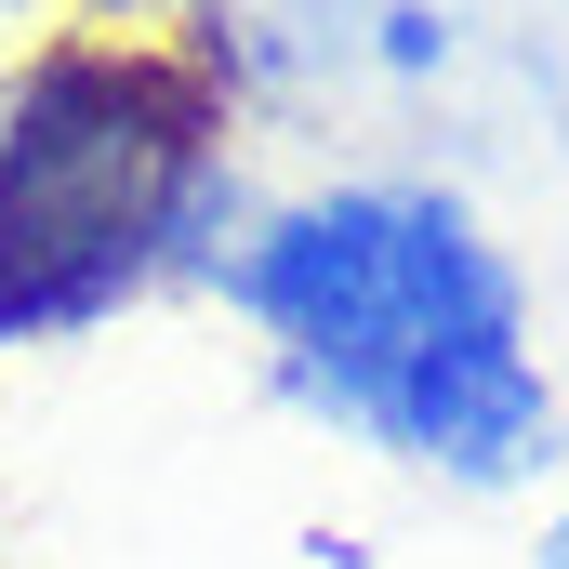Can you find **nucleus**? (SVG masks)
Segmentation results:
<instances>
[{"instance_id": "f03ea898", "label": "nucleus", "mask_w": 569, "mask_h": 569, "mask_svg": "<svg viewBox=\"0 0 569 569\" xmlns=\"http://www.w3.org/2000/svg\"><path fill=\"white\" fill-rule=\"evenodd\" d=\"M239 226L226 67L172 27H67L0 93V345L120 318Z\"/></svg>"}, {"instance_id": "f257e3e1", "label": "nucleus", "mask_w": 569, "mask_h": 569, "mask_svg": "<svg viewBox=\"0 0 569 569\" xmlns=\"http://www.w3.org/2000/svg\"><path fill=\"white\" fill-rule=\"evenodd\" d=\"M226 305L266 331L279 385L318 425L450 490H517L557 450V371L530 345V279L477 199L371 172L279 199L226 266Z\"/></svg>"}, {"instance_id": "7ed1b4c3", "label": "nucleus", "mask_w": 569, "mask_h": 569, "mask_svg": "<svg viewBox=\"0 0 569 569\" xmlns=\"http://www.w3.org/2000/svg\"><path fill=\"white\" fill-rule=\"evenodd\" d=\"M543 569H569V503H557V517H543Z\"/></svg>"}]
</instances>
